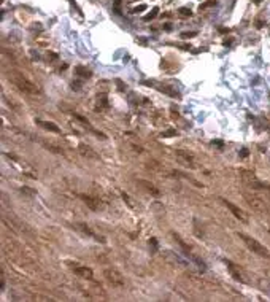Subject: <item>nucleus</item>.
<instances>
[{
  "instance_id": "obj_20",
  "label": "nucleus",
  "mask_w": 270,
  "mask_h": 302,
  "mask_svg": "<svg viewBox=\"0 0 270 302\" xmlns=\"http://www.w3.org/2000/svg\"><path fill=\"white\" fill-rule=\"evenodd\" d=\"M121 196H122V199H124V201L127 202V205H129L130 208H133L135 205H133V201H132V199L129 197V194H126V193H121Z\"/></svg>"
},
{
  "instance_id": "obj_17",
  "label": "nucleus",
  "mask_w": 270,
  "mask_h": 302,
  "mask_svg": "<svg viewBox=\"0 0 270 302\" xmlns=\"http://www.w3.org/2000/svg\"><path fill=\"white\" fill-rule=\"evenodd\" d=\"M210 6H216V0H208V2H205V3H202L200 6H199V10H206V8H210Z\"/></svg>"
},
{
  "instance_id": "obj_29",
  "label": "nucleus",
  "mask_w": 270,
  "mask_h": 302,
  "mask_svg": "<svg viewBox=\"0 0 270 302\" xmlns=\"http://www.w3.org/2000/svg\"><path fill=\"white\" fill-rule=\"evenodd\" d=\"M262 2V0H254V3H261Z\"/></svg>"
},
{
  "instance_id": "obj_9",
  "label": "nucleus",
  "mask_w": 270,
  "mask_h": 302,
  "mask_svg": "<svg viewBox=\"0 0 270 302\" xmlns=\"http://www.w3.org/2000/svg\"><path fill=\"white\" fill-rule=\"evenodd\" d=\"M177 157L180 159V161L184 164L186 167H191V169H195V161H194V156L192 154H189V153H186V151H181V149H178L177 153Z\"/></svg>"
},
{
  "instance_id": "obj_7",
  "label": "nucleus",
  "mask_w": 270,
  "mask_h": 302,
  "mask_svg": "<svg viewBox=\"0 0 270 302\" xmlns=\"http://www.w3.org/2000/svg\"><path fill=\"white\" fill-rule=\"evenodd\" d=\"M75 227H76L78 230H81L83 234L89 235L91 238H95V240H99L100 243H105V238H103V237H100L99 234H95L94 230H92V229H91L89 226L86 224V223H75Z\"/></svg>"
},
{
  "instance_id": "obj_3",
  "label": "nucleus",
  "mask_w": 270,
  "mask_h": 302,
  "mask_svg": "<svg viewBox=\"0 0 270 302\" xmlns=\"http://www.w3.org/2000/svg\"><path fill=\"white\" fill-rule=\"evenodd\" d=\"M103 275H105V278L115 286H124L126 285V278L124 275L119 272V270L113 269V267H107L103 269Z\"/></svg>"
},
{
  "instance_id": "obj_14",
  "label": "nucleus",
  "mask_w": 270,
  "mask_h": 302,
  "mask_svg": "<svg viewBox=\"0 0 270 302\" xmlns=\"http://www.w3.org/2000/svg\"><path fill=\"white\" fill-rule=\"evenodd\" d=\"M75 73L78 75V76H81V78H91V75H92V72L87 68V67H83V65H78V67H75Z\"/></svg>"
},
{
  "instance_id": "obj_8",
  "label": "nucleus",
  "mask_w": 270,
  "mask_h": 302,
  "mask_svg": "<svg viewBox=\"0 0 270 302\" xmlns=\"http://www.w3.org/2000/svg\"><path fill=\"white\" fill-rule=\"evenodd\" d=\"M226 262V266H227V270H229V272H230V275H232L234 278H235V280L237 282H242V283H246V280H245V277L242 275V270H240V267H238V266H235L234 264V262L232 261H224Z\"/></svg>"
},
{
  "instance_id": "obj_11",
  "label": "nucleus",
  "mask_w": 270,
  "mask_h": 302,
  "mask_svg": "<svg viewBox=\"0 0 270 302\" xmlns=\"http://www.w3.org/2000/svg\"><path fill=\"white\" fill-rule=\"evenodd\" d=\"M40 127H43V129H46V131H49V132H54V134H60V127L57 126V124H54V123H51V121H43V119H37L35 121Z\"/></svg>"
},
{
  "instance_id": "obj_1",
  "label": "nucleus",
  "mask_w": 270,
  "mask_h": 302,
  "mask_svg": "<svg viewBox=\"0 0 270 302\" xmlns=\"http://www.w3.org/2000/svg\"><path fill=\"white\" fill-rule=\"evenodd\" d=\"M8 79H10L19 91L26 92V94H30V95H38L40 94V87L35 83H32L26 75L21 73V72H16V70L10 72V73H8Z\"/></svg>"
},
{
  "instance_id": "obj_24",
  "label": "nucleus",
  "mask_w": 270,
  "mask_h": 302,
  "mask_svg": "<svg viewBox=\"0 0 270 302\" xmlns=\"http://www.w3.org/2000/svg\"><path fill=\"white\" fill-rule=\"evenodd\" d=\"M180 13L183 16H191V14H192V11H191L189 8H180Z\"/></svg>"
},
{
  "instance_id": "obj_16",
  "label": "nucleus",
  "mask_w": 270,
  "mask_h": 302,
  "mask_svg": "<svg viewBox=\"0 0 270 302\" xmlns=\"http://www.w3.org/2000/svg\"><path fill=\"white\" fill-rule=\"evenodd\" d=\"M161 92H165V94H169V95H172V97H177V99H180V94L177 92V91H170V87H167V86H161V89H159Z\"/></svg>"
},
{
  "instance_id": "obj_19",
  "label": "nucleus",
  "mask_w": 270,
  "mask_h": 302,
  "mask_svg": "<svg viewBox=\"0 0 270 302\" xmlns=\"http://www.w3.org/2000/svg\"><path fill=\"white\" fill-rule=\"evenodd\" d=\"M175 135H178L177 129H169V131L162 132V137H164V138H167V137H175Z\"/></svg>"
},
{
  "instance_id": "obj_12",
  "label": "nucleus",
  "mask_w": 270,
  "mask_h": 302,
  "mask_svg": "<svg viewBox=\"0 0 270 302\" xmlns=\"http://www.w3.org/2000/svg\"><path fill=\"white\" fill-rule=\"evenodd\" d=\"M78 149H79V153H81L83 156H87V157H92V159H97L99 157V154H95V151L91 148V146H87V145H84V143H79V146H78Z\"/></svg>"
},
{
  "instance_id": "obj_4",
  "label": "nucleus",
  "mask_w": 270,
  "mask_h": 302,
  "mask_svg": "<svg viewBox=\"0 0 270 302\" xmlns=\"http://www.w3.org/2000/svg\"><path fill=\"white\" fill-rule=\"evenodd\" d=\"M68 264H70L71 270H73L78 277L84 278V280H94V272H92L91 267L83 266V264H78V262H68Z\"/></svg>"
},
{
  "instance_id": "obj_28",
  "label": "nucleus",
  "mask_w": 270,
  "mask_h": 302,
  "mask_svg": "<svg viewBox=\"0 0 270 302\" xmlns=\"http://www.w3.org/2000/svg\"><path fill=\"white\" fill-rule=\"evenodd\" d=\"M151 243H153V246H154V248H157V240H156V238H151V240H149Z\"/></svg>"
},
{
  "instance_id": "obj_13",
  "label": "nucleus",
  "mask_w": 270,
  "mask_h": 302,
  "mask_svg": "<svg viewBox=\"0 0 270 302\" xmlns=\"http://www.w3.org/2000/svg\"><path fill=\"white\" fill-rule=\"evenodd\" d=\"M172 235H173V238H175V240L178 242V245H180L181 248H183V251H184V253L188 254V256H189V254H191V246H189V245H186V242L181 238V235H180V234H177V232H172Z\"/></svg>"
},
{
  "instance_id": "obj_23",
  "label": "nucleus",
  "mask_w": 270,
  "mask_h": 302,
  "mask_svg": "<svg viewBox=\"0 0 270 302\" xmlns=\"http://www.w3.org/2000/svg\"><path fill=\"white\" fill-rule=\"evenodd\" d=\"M115 83L118 84V87H119V91H126V89H127V86H126V84H124V83L121 81V79H115Z\"/></svg>"
},
{
  "instance_id": "obj_10",
  "label": "nucleus",
  "mask_w": 270,
  "mask_h": 302,
  "mask_svg": "<svg viewBox=\"0 0 270 302\" xmlns=\"http://www.w3.org/2000/svg\"><path fill=\"white\" fill-rule=\"evenodd\" d=\"M137 185L141 186V188L145 189L148 194H151V196H154V197H159V196H161V191H159V188L154 186L153 183L146 181V180H137Z\"/></svg>"
},
{
  "instance_id": "obj_5",
  "label": "nucleus",
  "mask_w": 270,
  "mask_h": 302,
  "mask_svg": "<svg viewBox=\"0 0 270 302\" xmlns=\"http://www.w3.org/2000/svg\"><path fill=\"white\" fill-rule=\"evenodd\" d=\"M221 202L224 204V205L227 207V208L234 213V216H235L237 219H240L242 223H246V221H248V218H246V213L240 208V207H237L235 204H232L230 201H227V199H222V197H221Z\"/></svg>"
},
{
  "instance_id": "obj_15",
  "label": "nucleus",
  "mask_w": 270,
  "mask_h": 302,
  "mask_svg": "<svg viewBox=\"0 0 270 302\" xmlns=\"http://www.w3.org/2000/svg\"><path fill=\"white\" fill-rule=\"evenodd\" d=\"M40 142H42V145L46 148V149H49V151H53V153H56V154H62V149L60 148H57V146H54L53 143H46L43 138H40Z\"/></svg>"
},
{
  "instance_id": "obj_27",
  "label": "nucleus",
  "mask_w": 270,
  "mask_h": 302,
  "mask_svg": "<svg viewBox=\"0 0 270 302\" xmlns=\"http://www.w3.org/2000/svg\"><path fill=\"white\" fill-rule=\"evenodd\" d=\"M213 145H216V146H219V148H222V146H224V143H222L221 140H213Z\"/></svg>"
},
{
  "instance_id": "obj_6",
  "label": "nucleus",
  "mask_w": 270,
  "mask_h": 302,
  "mask_svg": "<svg viewBox=\"0 0 270 302\" xmlns=\"http://www.w3.org/2000/svg\"><path fill=\"white\" fill-rule=\"evenodd\" d=\"M79 199H81V201L94 212H99V210L103 208V205H102V202L99 201V199H95V197H92L89 194H79Z\"/></svg>"
},
{
  "instance_id": "obj_26",
  "label": "nucleus",
  "mask_w": 270,
  "mask_h": 302,
  "mask_svg": "<svg viewBox=\"0 0 270 302\" xmlns=\"http://www.w3.org/2000/svg\"><path fill=\"white\" fill-rule=\"evenodd\" d=\"M21 191H22V193H27V194H30V196H34V194H35L34 191H32V189H29V188H22Z\"/></svg>"
},
{
  "instance_id": "obj_30",
  "label": "nucleus",
  "mask_w": 270,
  "mask_h": 302,
  "mask_svg": "<svg viewBox=\"0 0 270 302\" xmlns=\"http://www.w3.org/2000/svg\"><path fill=\"white\" fill-rule=\"evenodd\" d=\"M116 3H119V0H116Z\"/></svg>"
},
{
  "instance_id": "obj_18",
  "label": "nucleus",
  "mask_w": 270,
  "mask_h": 302,
  "mask_svg": "<svg viewBox=\"0 0 270 302\" xmlns=\"http://www.w3.org/2000/svg\"><path fill=\"white\" fill-rule=\"evenodd\" d=\"M157 11H159V8H153V11H151L149 14H146L143 19H145V21H151V19H154L156 16H157Z\"/></svg>"
},
{
  "instance_id": "obj_25",
  "label": "nucleus",
  "mask_w": 270,
  "mask_h": 302,
  "mask_svg": "<svg viewBox=\"0 0 270 302\" xmlns=\"http://www.w3.org/2000/svg\"><path fill=\"white\" fill-rule=\"evenodd\" d=\"M240 154H242V157H248V154H250V151L246 149V148H243L242 151H240Z\"/></svg>"
},
{
  "instance_id": "obj_2",
  "label": "nucleus",
  "mask_w": 270,
  "mask_h": 302,
  "mask_svg": "<svg viewBox=\"0 0 270 302\" xmlns=\"http://www.w3.org/2000/svg\"><path fill=\"white\" fill-rule=\"evenodd\" d=\"M238 237L243 240V243L248 246V248L254 253V254H259V256H262V258H270V254H268V250L265 248L264 245H262L261 242H257L256 238H253V237H250V235H246V234H243V232H238L237 234Z\"/></svg>"
},
{
  "instance_id": "obj_21",
  "label": "nucleus",
  "mask_w": 270,
  "mask_h": 302,
  "mask_svg": "<svg viewBox=\"0 0 270 302\" xmlns=\"http://www.w3.org/2000/svg\"><path fill=\"white\" fill-rule=\"evenodd\" d=\"M146 8H148L146 5H138V6H135L133 10H132V13H140V11H145Z\"/></svg>"
},
{
  "instance_id": "obj_22",
  "label": "nucleus",
  "mask_w": 270,
  "mask_h": 302,
  "mask_svg": "<svg viewBox=\"0 0 270 302\" xmlns=\"http://www.w3.org/2000/svg\"><path fill=\"white\" fill-rule=\"evenodd\" d=\"M197 32H183V34L180 35L181 38H189V37H195Z\"/></svg>"
}]
</instances>
